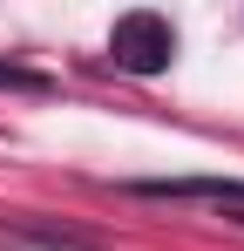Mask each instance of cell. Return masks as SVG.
<instances>
[{
    "label": "cell",
    "instance_id": "cell-1",
    "mask_svg": "<svg viewBox=\"0 0 244 251\" xmlns=\"http://www.w3.org/2000/svg\"><path fill=\"white\" fill-rule=\"evenodd\" d=\"M170 54H176V27L163 14H122L109 27V61L129 68V75H163Z\"/></svg>",
    "mask_w": 244,
    "mask_h": 251
},
{
    "label": "cell",
    "instance_id": "cell-2",
    "mask_svg": "<svg viewBox=\"0 0 244 251\" xmlns=\"http://www.w3.org/2000/svg\"><path fill=\"white\" fill-rule=\"evenodd\" d=\"M0 88H34V95H41L48 82H41L34 68H14V61H0Z\"/></svg>",
    "mask_w": 244,
    "mask_h": 251
}]
</instances>
